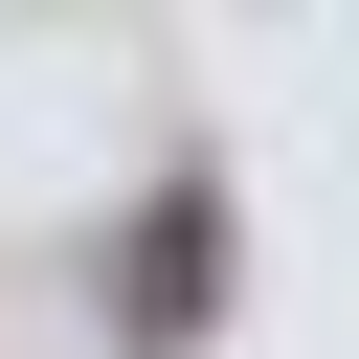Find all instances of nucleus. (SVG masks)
Wrapping results in <instances>:
<instances>
[{
	"mask_svg": "<svg viewBox=\"0 0 359 359\" xmlns=\"http://www.w3.org/2000/svg\"><path fill=\"white\" fill-rule=\"evenodd\" d=\"M202 314H224V202H202V180H180V202H157V224H135V292H112V337H135V359H180V337H202Z\"/></svg>",
	"mask_w": 359,
	"mask_h": 359,
	"instance_id": "1",
	"label": "nucleus"
}]
</instances>
